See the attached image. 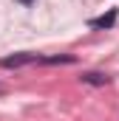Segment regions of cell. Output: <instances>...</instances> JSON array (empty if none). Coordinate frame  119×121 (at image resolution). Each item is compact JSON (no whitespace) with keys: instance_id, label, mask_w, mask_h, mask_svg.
<instances>
[{"instance_id":"cell-5","label":"cell","mask_w":119,"mask_h":121,"mask_svg":"<svg viewBox=\"0 0 119 121\" xmlns=\"http://www.w3.org/2000/svg\"><path fill=\"white\" fill-rule=\"evenodd\" d=\"M17 3H20V6H31L34 0H17Z\"/></svg>"},{"instance_id":"cell-2","label":"cell","mask_w":119,"mask_h":121,"mask_svg":"<svg viewBox=\"0 0 119 121\" xmlns=\"http://www.w3.org/2000/svg\"><path fill=\"white\" fill-rule=\"evenodd\" d=\"M116 20H119V9H111V11H108V14H102V17H91V20H88V28L105 31V28H114V26H116Z\"/></svg>"},{"instance_id":"cell-3","label":"cell","mask_w":119,"mask_h":121,"mask_svg":"<svg viewBox=\"0 0 119 121\" xmlns=\"http://www.w3.org/2000/svg\"><path fill=\"white\" fill-rule=\"evenodd\" d=\"M79 82H82V85H91V87H105V85L111 82V76H108V73L88 70V73H82V76H79Z\"/></svg>"},{"instance_id":"cell-6","label":"cell","mask_w":119,"mask_h":121,"mask_svg":"<svg viewBox=\"0 0 119 121\" xmlns=\"http://www.w3.org/2000/svg\"><path fill=\"white\" fill-rule=\"evenodd\" d=\"M0 90H3V87H0Z\"/></svg>"},{"instance_id":"cell-4","label":"cell","mask_w":119,"mask_h":121,"mask_svg":"<svg viewBox=\"0 0 119 121\" xmlns=\"http://www.w3.org/2000/svg\"><path fill=\"white\" fill-rule=\"evenodd\" d=\"M77 56H71V54H60V56H43L40 65H74Z\"/></svg>"},{"instance_id":"cell-1","label":"cell","mask_w":119,"mask_h":121,"mask_svg":"<svg viewBox=\"0 0 119 121\" xmlns=\"http://www.w3.org/2000/svg\"><path fill=\"white\" fill-rule=\"evenodd\" d=\"M34 62L40 65L43 56L40 54H31V51H20V54H11V56H3L0 59V68H9L11 70V68H23V65H34Z\"/></svg>"}]
</instances>
